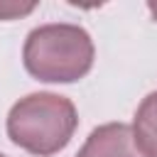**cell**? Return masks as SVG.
<instances>
[{"mask_svg":"<svg viewBox=\"0 0 157 157\" xmlns=\"http://www.w3.org/2000/svg\"><path fill=\"white\" fill-rule=\"evenodd\" d=\"M78 128L76 105L59 93L39 91L20 98L7 113V137L29 155L61 152Z\"/></svg>","mask_w":157,"mask_h":157,"instance_id":"obj_1","label":"cell"},{"mask_svg":"<svg viewBox=\"0 0 157 157\" xmlns=\"http://www.w3.org/2000/svg\"><path fill=\"white\" fill-rule=\"evenodd\" d=\"M93 39L91 34L69 22H54L34 27L22 49L25 69L47 83H74L83 78L93 66Z\"/></svg>","mask_w":157,"mask_h":157,"instance_id":"obj_2","label":"cell"},{"mask_svg":"<svg viewBox=\"0 0 157 157\" xmlns=\"http://www.w3.org/2000/svg\"><path fill=\"white\" fill-rule=\"evenodd\" d=\"M76 157H145L128 123H105L91 130Z\"/></svg>","mask_w":157,"mask_h":157,"instance_id":"obj_3","label":"cell"},{"mask_svg":"<svg viewBox=\"0 0 157 157\" xmlns=\"http://www.w3.org/2000/svg\"><path fill=\"white\" fill-rule=\"evenodd\" d=\"M132 137L145 157H157V91L147 93L135 110Z\"/></svg>","mask_w":157,"mask_h":157,"instance_id":"obj_4","label":"cell"},{"mask_svg":"<svg viewBox=\"0 0 157 157\" xmlns=\"http://www.w3.org/2000/svg\"><path fill=\"white\" fill-rule=\"evenodd\" d=\"M37 7V0L22 2V0H0V20H17L29 15Z\"/></svg>","mask_w":157,"mask_h":157,"instance_id":"obj_5","label":"cell"},{"mask_svg":"<svg viewBox=\"0 0 157 157\" xmlns=\"http://www.w3.org/2000/svg\"><path fill=\"white\" fill-rule=\"evenodd\" d=\"M147 10H150V12H152V17L157 20V0H150V2H147Z\"/></svg>","mask_w":157,"mask_h":157,"instance_id":"obj_6","label":"cell"},{"mask_svg":"<svg viewBox=\"0 0 157 157\" xmlns=\"http://www.w3.org/2000/svg\"><path fill=\"white\" fill-rule=\"evenodd\" d=\"M0 157H5V155H2V152H0Z\"/></svg>","mask_w":157,"mask_h":157,"instance_id":"obj_7","label":"cell"}]
</instances>
